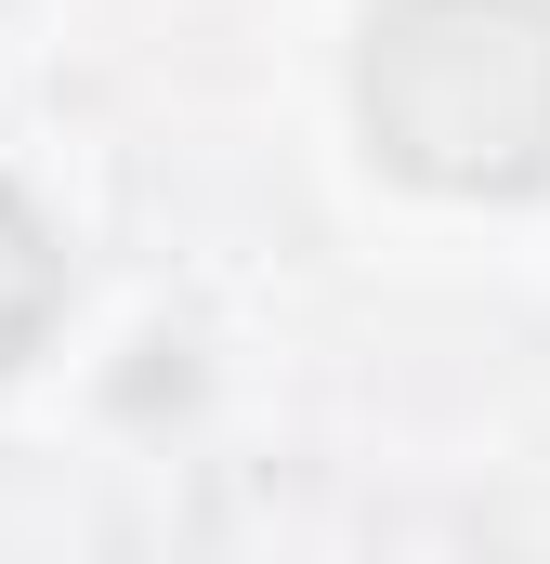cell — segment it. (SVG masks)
Segmentation results:
<instances>
[{"label": "cell", "mask_w": 550, "mask_h": 564, "mask_svg": "<svg viewBox=\"0 0 550 564\" xmlns=\"http://www.w3.org/2000/svg\"><path fill=\"white\" fill-rule=\"evenodd\" d=\"M354 119L432 197L550 184V0H381L354 40Z\"/></svg>", "instance_id": "cell-1"}, {"label": "cell", "mask_w": 550, "mask_h": 564, "mask_svg": "<svg viewBox=\"0 0 550 564\" xmlns=\"http://www.w3.org/2000/svg\"><path fill=\"white\" fill-rule=\"evenodd\" d=\"M53 315H66V250H53V224L0 184V368H26Z\"/></svg>", "instance_id": "cell-2"}]
</instances>
